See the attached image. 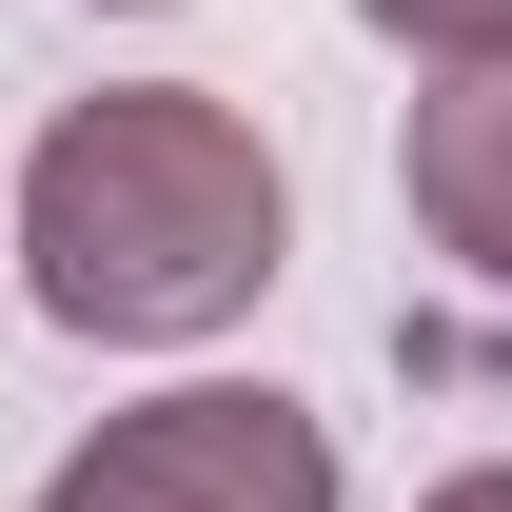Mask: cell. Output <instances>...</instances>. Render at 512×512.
Here are the masks:
<instances>
[{
    "label": "cell",
    "mask_w": 512,
    "mask_h": 512,
    "mask_svg": "<svg viewBox=\"0 0 512 512\" xmlns=\"http://www.w3.org/2000/svg\"><path fill=\"white\" fill-rule=\"evenodd\" d=\"M20 512H335V434L256 375H197V394H138L40 473Z\"/></svg>",
    "instance_id": "obj_2"
},
{
    "label": "cell",
    "mask_w": 512,
    "mask_h": 512,
    "mask_svg": "<svg viewBox=\"0 0 512 512\" xmlns=\"http://www.w3.org/2000/svg\"><path fill=\"white\" fill-rule=\"evenodd\" d=\"M375 40H414V60H512V0H355Z\"/></svg>",
    "instance_id": "obj_4"
},
{
    "label": "cell",
    "mask_w": 512,
    "mask_h": 512,
    "mask_svg": "<svg viewBox=\"0 0 512 512\" xmlns=\"http://www.w3.org/2000/svg\"><path fill=\"white\" fill-rule=\"evenodd\" d=\"M296 256V178L276 138L217 99V79H99L40 119L20 158V276L40 316L99 335V355H178V335H237Z\"/></svg>",
    "instance_id": "obj_1"
},
{
    "label": "cell",
    "mask_w": 512,
    "mask_h": 512,
    "mask_svg": "<svg viewBox=\"0 0 512 512\" xmlns=\"http://www.w3.org/2000/svg\"><path fill=\"white\" fill-rule=\"evenodd\" d=\"M394 197L473 296H512V60H434L414 138H394Z\"/></svg>",
    "instance_id": "obj_3"
},
{
    "label": "cell",
    "mask_w": 512,
    "mask_h": 512,
    "mask_svg": "<svg viewBox=\"0 0 512 512\" xmlns=\"http://www.w3.org/2000/svg\"><path fill=\"white\" fill-rule=\"evenodd\" d=\"M414 512H512V453H473V473H434Z\"/></svg>",
    "instance_id": "obj_5"
}]
</instances>
